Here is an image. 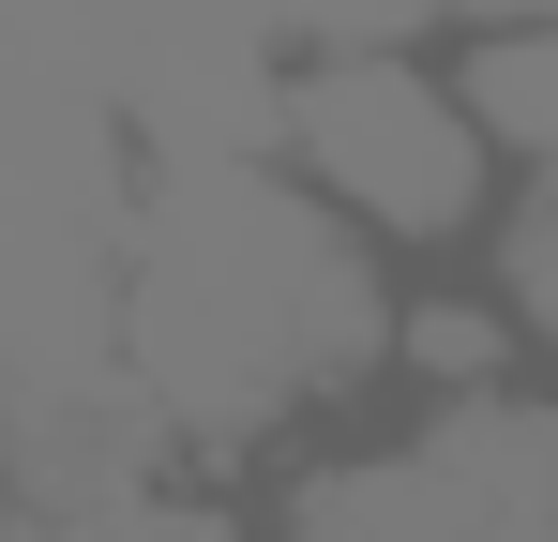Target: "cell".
<instances>
[{
  "mask_svg": "<svg viewBox=\"0 0 558 542\" xmlns=\"http://www.w3.org/2000/svg\"><path fill=\"white\" fill-rule=\"evenodd\" d=\"M392 301L408 271L363 257L257 136L151 151L106 226V377L196 482H257L287 438L348 422L392 377Z\"/></svg>",
  "mask_w": 558,
  "mask_h": 542,
  "instance_id": "6da1fadb",
  "label": "cell"
},
{
  "mask_svg": "<svg viewBox=\"0 0 558 542\" xmlns=\"http://www.w3.org/2000/svg\"><path fill=\"white\" fill-rule=\"evenodd\" d=\"M257 151L392 271H483L498 211H513L438 30H302V46H272L257 61Z\"/></svg>",
  "mask_w": 558,
  "mask_h": 542,
  "instance_id": "7a4b0ae2",
  "label": "cell"
},
{
  "mask_svg": "<svg viewBox=\"0 0 558 542\" xmlns=\"http://www.w3.org/2000/svg\"><path fill=\"white\" fill-rule=\"evenodd\" d=\"M257 542H558V392L468 377V392H363L348 422L287 438L242 482Z\"/></svg>",
  "mask_w": 558,
  "mask_h": 542,
  "instance_id": "3957f363",
  "label": "cell"
},
{
  "mask_svg": "<svg viewBox=\"0 0 558 542\" xmlns=\"http://www.w3.org/2000/svg\"><path fill=\"white\" fill-rule=\"evenodd\" d=\"M438 46H453V90L498 151V181L558 196V0H468Z\"/></svg>",
  "mask_w": 558,
  "mask_h": 542,
  "instance_id": "277c9868",
  "label": "cell"
},
{
  "mask_svg": "<svg viewBox=\"0 0 558 542\" xmlns=\"http://www.w3.org/2000/svg\"><path fill=\"white\" fill-rule=\"evenodd\" d=\"M483 286H498V317H513L529 377L558 392V196H513V211H498V242H483Z\"/></svg>",
  "mask_w": 558,
  "mask_h": 542,
  "instance_id": "5b68a950",
  "label": "cell"
}]
</instances>
